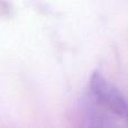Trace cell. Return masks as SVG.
Returning a JSON list of instances; mask_svg holds the SVG:
<instances>
[{"mask_svg":"<svg viewBox=\"0 0 128 128\" xmlns=\"http://www.w3.org/2000/svg\"><path fill=\"white\" fill-rule=\"evenodd\" d=\"M90 126H128V102L101 75L94 74L84 99Z\"/></svg>","mask_w":128,"mask_h":128,"instance_id":"obj_1","label":"cell"}]
</instances>
